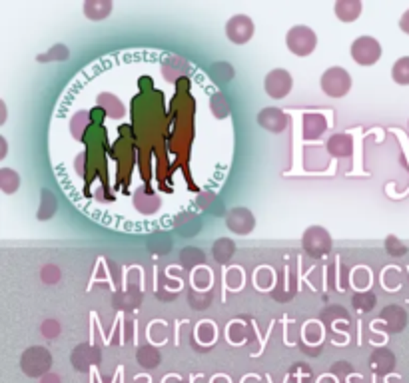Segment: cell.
I'll return each mask as SVG.
<instances>
[{
	"mask_svg": "<svg viewBox=\"0 0 409 383\" xmlns=\"http://www.w3.org/2000/svg\"><path fill=\"white\" fill-rule=\"evenodd\" d=\"M188 302H190V306L194 307V309H206V307L212 306L214 293H212V289L210 291H202V289L192 287L190 293H188Z\"/></svg>",
	"mask_w": 409,
	"mask_h": 383,
	"instance_id": "29",
	"label": "cell"
},
{
	"mask_svg": "<svg viewBox=\"0 0 409 383\" xmlns=\"http://www.w3.org/2000/svg\"><path fill=\"white\" fill-rule=\"evenodd\" d=\"M210 110H212V114L216 116L218 120H226V118H230V104H228V98L222 92H216V94H212L210 98Z\"/></svg>",
	"mask_w": 409,
	"mask_h": 383,
	"instance_id": "30",
	"label": "cell"
},
{
	"mask_svg": "<svg viewBox=\"0 0 409 383\" xmlns=\"http://www.w3.org/2000/svg\"><path fill=\"white\" fill-rule=\"evenodd\" d=\"M399 28H401L406 34H409V8L403 12V17L399 19Z\"/></svg>",
	"mask_w": 409,
	"mask_h": 383,
	"instance_id": "39",
	"label": "cell"
},
{
	"mask_svg": "<svg viewBox=\"0 0 409 383\" xmlns=\"http://www.w3.org/2000/svg\"><path fill=\"white\" fill-rule=\"evenodd\" d=\"M20 188V174L12 168H0V190L4 194H14Z\"/></svg>",
	"mask_w": 409,
	"mask_h": 383,
	"instance_id": "24",
	"label": "cell"
},
{
	"mask_svg": "<svg viewBox=\"0 0 409 383\" xmlns=\"http://www.w3.org/2000/svg\"><path fill=\"white\" fill-rule=\"evenodd\" d=\"M370 367L375 375H390L391 371L395 369V355L393 351L388 347L375 349L370 358Z\"/></svg>",
	"mask_w": 409,
	"mask_h": 383,
	"instance_id": "13",
	"label": "cell"
},
{
	"mask_svg": "<svg viewBox=\"0 0 409 383\" xmlns=\"http://www.w3.org/2000/svg\"><path fill=\"white\" fill-rule=\"evenodd\" d=\"M136 362L142 365V367H146V369H154V367H158L160 362H162V353L158 351V347L146 344L142 345V347H138Z\"/></svg>",
	"mask_w": 409,
	"mask_h": 383,
	"instance_id": "20",
	"label": "cell"
},
{
	"mask_svg": "<svg viewBox=\"0 0 409 383\" xmlns=\"http://www.w3.org/2000/svg\"><path fill=\"white\" fill-rule=\"evenodd\" d=\"M98 108L104 112V116H108V118H122V116L126 114V108L118 100V96L108 94V92H102V94L98 96Z\"/></svg>",
	"mask_w": 409,
	"mask_h": 383,
	"instance_id": "19",
	"label": "cell"
},
{
	"mask_svg": "<svg viewBox=\"0 0 409 383\" xmlns=\"http://www.w3.org/2000/svg\"><path fill=\"white\" fill-rule=\"evenodd\" d=\"M386 251L390 253L391 258H401V256L408 253V246H406L399 238L388 236V238H386Z\"/></svg>",
	"mask_w": 409,
	"mask_h": 383,
	"instance_id": "33",
	"label": "cell"
},
{
	"mask_svg": "<svg viewBox=\"0 0 409 383\" xmlns=\"http://www.w3.org/2000/svg\"><path fill=\"white\" fill-rule=\"evenodd\" d=\"M6 152H8V144H6V138L0 136V160L6 158Z\"/></svg>",
	"mask_w": 409,
	"mask_h": 383,
	"instance_id": "40",
	"label": "cell"
},
{
	"mask_svg": "<svg viewBox=\"0 0 409 383\" xmlns=\"http://www.w3.org/2000/svg\"><path fill=\"white\" fill-rule=\"evenodd\" d=\"M204 262H206V256L202 249L184 248L182 251H180V264H182L186 269L196 271V268H198V266H202Z\"/></svg>",
	"mask_w": 409,
	"mask_h": 383,
	"instance_id": "23",
	"label": "cell"
},
{
	"mask_svg": "<svg viewBox=\"0 0 409 383\" xmlns=\"http://www.w3.org/2000/svg\"><path fill=\"white\" fill-rule=\"evenodd\" d=\"M319 86L326 92V96H330V98H343V96L350 94L352 86H354V78L346 68L332 66L321 74Z\"/></svg>",
	"mask_w": 409,
	"mask_h": 383,
	"instance_id": "3",
	"label": "cell"
},
{
	"mask_svg": "<svg viewBox=\"0 0 409 383\" xmlns=\"http://www.w3.org/2000/svg\"><path fill=\"white\" fill-rule=\"evenodd\" d=\"M236 253V244L230 238H218L212 246V256L218 264H228Z\"/></svg>",
	"mask_w": 409,
	"mask_h": 383,
	"instance_id": "22",
	"label": "cell"
},
{
	"mask_svg": "<svg viewBox=\"0 0 409 383\" xmlns=\"http://www.w3.org/2000/svg\"><path fill=\"white\" fill-rule=\"evenodd\" d=\"M40 278H42L44 284L56 286V284L60 282V278H62V271H60V268L54 266V264H46L44 268L40 269Z\"/></svg>",
	"mask_w": 409,
	"mask_h": 383,
	"instance_id": "34",
	"label": "cell"
},
{
	"mask_svg": "<svg viewBox=\"0 0 409 383\" xmlns=\"http://www.w3.org/2000/svg\"><path fill=\"white\" fill-rule=\"evenodd\" d=\"M68 58H70L68 46H66V44H54L48 52L38 54L37 60L40 64H50V62H64V60H68Z\"/></svg>",
	"mask_w": 409,
	"mask_h": 383,
	"instance_id": "25",
	"label": "cell"
},
{
	"mask_svg": "<svg viewBox=\"0 0 409 383\" xmlns=\"http://www.w3.org/2000/svg\"><path fill=\"white\" fill-rule=\"evenodd\" d=\"M42 383H60V377L54 375V373H48V375L42 377Z\"/></svg>",
	"mask_w": 409,
	"mask_h": 383,
	"instance_id": "41",
	"label": "cell"
},
{
	"mask_svg": "<svg viewBox=\"0 0 409 383\" xmlns=\"http://www.w3.org/2000/svg\"><path fill=\"white\" fill-rule=\"evenodd\" d=\"M332 246H334L332 236H330V231L326 230V228L312 226V228H308V230L303 231V236H301V249L310 258L319 260V258L328 256L332 251Z\"/></svg>",
	"mask_w": 409,
	"mask_h": 383,
	"instance_id": "4",
	"label": "cell"
},
{
	"mask_svg": "<svg viewBox=\"0 0 409 383\" xmlns=\"http://www.w3.org/2000/svg\"><path fill=\"white\" fill-rule=\"evenodd\" d=\"M326 150L332 158H350L354 154V140L350 134H334L328 140Z\"/></svg>",
	"mask_w": 409,
	"mask_h": 383,
	"instance_id": "14",
	"label": "cell"
},
{
	"mask_svg": "<svg viewBox=\"0 0 409 383\" xmlns=\"http://www.w3.org/2000/svg\"><path fill=\"white\" fill-rule=\"evenodd\" d=\"M234 68H232V64L230 62H216V64H212L210 66V70H208V76L212 78L214 82H218V84H222V82H230L232 78H234Z\"/></svg>",
	"mask_w": 409,
	"mask_h": 383,
	"instance_id": "27",
	"label": "cell"
},
{
	"mask_svg": "<svg viewBox=\"0 0 409 383\" xmlns=\"http://www.w3.org/2000/svg\"><path fill=\"white\" fill-rule=\"evenodd\" d=\"M6 122V104L4 102H0V126Z\"/></svg>",
	"mask_w": 409,
	"mask_h": 383,
	"instance_id": "42",
	"label": "cell"
},
{
	"mask_svg": "<svg viewBox=\"0 0 409 383\" xmlns=\"http://www.w3.org/2000/svg\"><path fill=\"white\" fill-rule=\"evenodd\" d=\"M381 44L373 37H359L352 42L350 54L359 66H373L381 58Z\"/></svg>",
	"mask_w": 409,
	"mask_h": 383,
	"instance_id": "5",
	"label": "cell"
},
{
	"mask_svg": "<svg viewBox=\"0 0 409 383\" xmlns=\"http://www.w3.org/2000/svg\"><path fill=\"white\" fill-rule=\"evenodd\" d=\"M70 362L74 365L76 371H88L90 367L102 362V351L90 344H80L74 347Z\"/></svg>",
	"mask_w": 409,
	"mask_h": 383,
	"instance_id": "10",
	"label": "cell"
},
{
	"mask_svg": "<svg viewBox=\"0 0 409 383\" xmlns=\"http://www.w3.org/2000/svg\"><path fill=\"white\" fill-rule=\"evenodd\" d=\"M82 10H84L86 19L98 22V20H104L110 17L112 10H114V2L112 0H86Z\"/></svg>",
	"mask_w": 409,
	"mask_h": 383,
	"instance_id": "17",
	"label": "cell"
},
{
	"mask_svg": "<svg viewBox=\"0 0 409 383\" xmlns=\"http://www.w3.org/2000/svg\"><path fill=\"white\" fill-rule=\"evenodd\" d=\"M272 280H274V276H272V271L268 268H261L258 271V276H256V284L261 287V289H268V287L272 286Z\"/></svg>",
	"mask_w": 409,
	"mask_h": 383,
	"instance_id": "38",
	"label": "cell"
},
{
	"mask_svg": "<svg viewBox=\"0 0 409 383\" xmlns=\"http://www.w3.org/2000/svg\"><path fill=\"white\" fill-rule=\"evenodd\" d=\"M192 284H194L196 289L210 291V287H212V273H210V269H206V268L196 269V271L192 273Z\"/></svg>",
	"mask_w": 409,
	"mask_h": 383,
	"instance_id": "32",
	"label": "cell"
},
{
	"mask_svg": "<svg viewBox=\"0 0 409 383\" xmlns=\"http://www.w3.org/2000/svg\"><path fill=\"white\" fill-rule=\"evenodd\" d=\"M190 70V64H188L184 58L180 56H168L162 62V76L166 78L168 82H178L182 80V76Z\"/></svg>",
	"mask_w": 409,
	"mask_h": 383,
	"instance_id": "16",
	"label": "cell"
},
{
	"mask_svg": "<svg viewBox=\"0 0 409 383\" xmlns=\"http://www.w3.org/2000/svg\"><path fill=\"white\" fill-rule=\"evenodd\" d=\"M214 202H218V196H216L214 192H202V194L198 196V206L204 208V210L212 211Z\"/></svg>",
	"mask_w": 409,
	"mask_h": 383,
	"instance_id": "37",
	"label": "cell"
},
{
	"mask_svg": "<svg viewBox=\"0 0 409 383\" xmlns=\"http://www.w3.org/2000/svg\"><path fill=\"white\" fill-rule=\"evenodd\" d=\"M328 130V120L323 114L310 112L301 118V138L303 140H317L326 134Z\"/></svg>",
	"mask_w": 409,
	"mask_h": 383,
	"instance_id": "12",
	"label": "cell"
},
{
	"mask_svg": "<svg viewBox=\"0 0 409 383\" xmlns=\"http://www.w3.org/2000/svg\"><path fill=\"white\" fill-rule=\"evenodd\" d=\"M40 331H42V335H44L46 340H54V338L60 335V324H58L56 320H52V318H48V320L42 322Z\"/></svg>",
	"mask_w": 409,
	"mask_h": 383,
	"instance_id": "35",
	"label": "cell"
},
{
	"mask_svg": "<svg viewBox=\"0 0 409 383\" xmlns=\"http://www.w3.org/2000/svg\"><path fill=\"white\" fill-rule=\"evenodd\" d=\"M377 304V298H375V293L370 291V289H366V291H355L354 296H352V306L357 309V311H372L373 307Z\"/></svg>",
	"mask_w": 409,
	"mask_h": 383,
	"instance_id": "28",
	"label": "cell"
},
{
	"mask_svg": "<svg viewBox=\"0 0 409 383\" xmlns=\"http://www.w3.org/2000/svg\"><path fill=\"white\" fill-rule=\"evenodd\" d=\"M286 46L296 56H310L316 50L317 34L310 26H306V24H296L286 34Z\"/></svg>",
	"mask_w": 409,
	"mask_h": 383,
	"instance_id": "2",
	"label": "cell"
},
{
	"mask_svg": "<svg viewBox=\"0 0 409 383\" xmlns=\"http://www.w3.org/2000/svg\"><path fill=\"white\" fill-rule=\"evenodd\" d=\"M391 78L399 86H409V56H401L391 66Z\"/></svg>",
	"mask_w": 409,
	"mask_h": 383,
	"instance_id": "26",
	"label": "cell"
},
{
	"mask_svg": "<svg viewBox=\"0 0 409 383\" xmlns=\"http://www.w3.org/2000/svg\"><path fill=\"white\" fill-rule=\"evenodd\" d=\"M226 226L228 230L238 234V236H248L256 230V216L252 214V210L238 206L226 214Z\"/></svg>",
	"mask_w": 409,
	"mask_h": 383,
	"instance_id": "8",
	"label": "cell"
},
{
	"mask_svg": "<svg viewBox=\"0 0 409 383\" xmlns=\"http://www.w3.org/2000/svg\"><path fill=\"white\" fill-rule=\"evenodd\" d=\"M292 88H294V76L288 70L276 68V70H272V72L266 74L263 90H266V94L270 96V98L281 100V98H286V96L292 92Z\"/></svg>",
	"mask_w": 409,
	"mask_h": 383,
	"instance_id": "6",
	"label": "cell"
},
{
	"mask_svg": "<svg viewBox=\"0 0 409 383\" xmlns=\"http://www.w3.org/2000/svg\"><path fill=\"white\" fill-rule=\"evenodd\" d=\"M363 10V4L359 0H337L334 4V12L341 22H355Z\"/></svg>",
	"mask_w": 409,
	"mask_h": 383,
	"instance_id": "18",
	"label": "cell"
},
{
	"mask_svg": "<svg viewBox=\"0 0 409 383\" xmlns=\"http://www.w3.org/2000/svg\"><path fill=\"white\" fill-rule=\"evenodd\" d=\"M258 124L266 132L272 134H281L288 126H290V118L283 110L279 108H263L258 114Z\"/></svg>",
	"mask_w": 409,
	"mask_h": 383,
	"instance_id": "11",
	"label": "cell"
},
{
	"mask_svg": "<svg viewBox=\"0 0 409 383\" xmlns=\"http://www.w3.org/2000/svg\"><path fill=\"white\" fill-rule=\"evenodd\" d=\"M370 282H372V278H370V271H366V269H355L354 284H355V287H359V291H366V289L370 287Z\"/></svg>",
	"mask_w": 409,
	"mask_h": 383,
	"instance_id": "36",
	"label": "cell"
},
{
	"mask_svg": "<svg viewBox=\"0 0 409 383\" xmlns=\"http://www.w3.org/2000/svg\"><path fill=\"white\" fill-rule=\"evenodd\" d=\"M256 32V26H254V20L246 14H234L232 19L226 22V37L230 42L242 46L248 44L252 37Z\"/></svg>",
	"mask_w": 409,
	"mask_h": 383,
	"instance_id": "7",
	"label": "cell"
},
{
	"mask_svg": "<svg viewBox=\"0 0 409 383\" xmlns=\"http://www.w3.org/2000/svg\"><path fill=\"white\" fill-rule=\"evenodd\" d=\"M56 208H58V202H56V196L48 188L40 190V208H38L37 218L40 222H46L50 218H54Z\"/></svg>",
	"mask_w": 409,
	"mask_h": 383,
	"instance_id": "21",
	"label": "cell"
},
{
	"mask_svg": "<svg viewBox=\"0 0 409 383\" xmlns=\"http://www.w3.org/2000/svg\"><path fill=\"white\" fill-rule=\"evenodd\" d=\"M134 208L144 216H152L160 208V198L150 188H140L134 194Z\"/></svg>",
	"mask_w": 409,
	"mask_h": 383,
	"instance_id": "15",
	"label": "cell"
},
{
	"mask_svg": "<svg viewBox=\"0 0 409 383\" xmlns=\"http://www.w3.org/2000/svg\"><path fill=\"white\" fill-rule=\"evenodd\" d=\"M88 120H90V114L86 110L76 112L74 118L70 120V134H72L74 140H82L84 138V132L88 128Z\"/></svg>",
	"mask_w": 409,
	"mask_h": 383,
	"instance_id": "31",
	"label": "cell"
},
{
	"mask_svg": "<svg viewBox=\"0 0 409 383\" xmlns=\"http://www.w3.org/2000/svg\"><path fill=\"white\" fill-rule=\"evenodd\" d=\"M377 326H383V331L388 333H399L408 326V311L397 304L386 306L379 311Z\"/></svg>",
	"mask_w": 409,
	"mask_h": 383,
	"instance_id": "9",
	"label": "cell"
},
{
	"mask_svg": "<svg viewBox=\"0 0 409 383\" xmlns=\"http://www.w3.org/2000/svg\"><path fill=\"white\" fill-rule=\"evenodd\" d=\"M50 367H52V353L42 345L28 347L20 358V369L28 377H44L50 373Z\"/></svg>",
	"mask_w": 409,
	"mask_h": 383,
	"instance_id": "1",
	"label": "cell"
}]
</instances>
